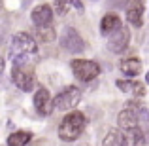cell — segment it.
Returning a JSON list of instances; mask_svg holds the SVG:
<instances>
[{"instance_id": "44dd1931", "label": "cell", "mask_w": 149, "mask_h": 146, "mask_svg": "<svg viewBox=\"0 0 149 146\" xmlns=\"http://www.w3.org/2000/svg\"><path fill=\"white\" fill-rule=\"evenodd\" d=\"M127 4H130V0H111L109 6H113V8H125Z\"/></svg>"}, {"instance_id": "9a60e30c", "label": "cell", "mask_w": 149, "mask_h": 146, "mask_svg": "<svg viewBox=\"0 0 149 146\" xmlns=\"http://www.w3.org/2000/svg\"><path fill=\"white\" fill-rule=\"evenodd\" d=\"M123 135H125V139H127V146H143L146 144V137H143V133H142L140 127L127 129Z\"/></svg>"}, {"instance_id": "30bf717a", "label": "cell", "mask_w": 149, "mask_h": 146, "mask_svg": "<svg viewBox=\"0 0 149 146\" xmlns=\"http://www.w3.org/2000/svg\"><path fill=\"white\" fill-rule=\"evenodd\" d=\"M127 19L132 27L143 25V0H132V4L127 8Z\"/></svg>"}, {"instance_id": "9c48e42d", "label": "cell", "mask_w": 149, "mask_h": 146, "mask_svg": "<svg viewBox=\"0 0 149 146\" xmlns=\"http://www.w3.org/2000/svg\"><path fill=\"white\" fill-rule=\"evenodd\" d=\"M34 106L42 116H47L53 112V101H51V93L45 87H40L34 95Z\"/></svg>"}, {"instance_id": "7402d4cb", "label": "cell", "mask_w": 149, "mask_h": 146, "mask_svg": "<svg viewBox=\"0 0 149 146\" xmlns=\"http://www.w3.org/2000/svg\"><path fill=\"white\" fill-rule=\"evenodd\" d=\"M2 72H4V59L0 57V76H2Z\"/></svg>"}, {"instance_id": "8fae6325", "label": "cell", "mask_w": 149, "mask_h": 146, "mask_svg": "<svg viewBox=\"0 0 149 146\" xmlns=\"http://www.w3.org/2000/svg\"><path fill=\"white\" fill-rule=\"evenodd\" d=\"M117 87H119L121 91L128 93V95H134V97L146 95V85L138 80H117Z\"/></svg>"}, {"instance_id": "7c38bea8", "label": "cell", "mask_w": 149, "mask_h": 146, "mask_svg": "<svg viewBox=\"0 0 149 146\" xmlns=\"http://www.w3.org/2000/svg\"><path fill=\"white\" fill-rule=\"evenodd\" d=\"M53 21V10L47 4H40L32 10V23L34 25H51Z\"/></svg>"}, {"instance_id": "5bb4252c", "label": "cell", "mask_w": 149, "mask_h": 146, "mask_svg": "<svg viewBox=\"0 0 149 146\" xmlns=\"http://www.w3.org/2000/svg\"><path fill=\"white\" fill-rule=\"evenodd\" d=\"M117 29H121V19L117 17V15L108 13V15H104V17H102V21H100L102 34H111V32H115Z\"/></svg>"}, {"instance_id": "5b68a950", "label": "cell", "mask_w": 149, "mask_h": 146, "mask_svg": "<svg viewBox=\"0 0 149 146\" xmlns=\"http://www.w3.org/2000/svg\"><path fill=\"white\" fill-rule=\"evenodd\" d=\"M72 65V72L77 80L81 82H91L100 74V66L95 61H87V59H76L70 63Z\"/></svg>"}, {"instance_id": "7a4b0ae2", "label": "cell", "mask_w": 149, "mask_h": 146, "mask_svg": "<svg viewBox=\"0 0 149 146\" xmlns=\"http://www.w3.org/2000/svg\"><path fill=\"white\" fill-rule=\"evenodd\" d=\"M11 57L13 59H29L30 55L38 53V46L30 34L26 32H17L11 40Z\"/></svg>"}, {"instance_id": "3957f363", "label": "cell", "mask_w": 149, "mask_h": 146, "mask_svg": "<svg viewBox=\"0 0 149 146\" xmlns=\"http://www.w3.org/2000/svg\"><path fill=\"white\" fill-rule=\"evenodd\" d=\"M26 59H15L13 70H11V80L21 91H32L34 87V72L26 68Z\"/></svg>"}, {"instance_id": "e0dca14e", "label": "cell", "mask_w": 149, "mask_h": 146, "mask_svg": "<svg viewBox=\"0 0 149 146\" xmlns=\"http://www.w3.org/2000/svg\"><path fill=\"white\" fill-rule=\"evenodd\" d=\"M102 146H127V139L121 131H109L104 137V142Z\"/></svg>"}, {"instance_id": "cb8c5ba5", "label": "cell", "mask_w": 149, "mask_h": 146, "mask_svg": "<svg viewBox=\"0 0 149 146\" xmlns=\"http://www.w3.org/2000/svg\"><path fill=\"white\" fill-rule=\"evenodd\" d=\"M0 8H2V0H0Z\"/></svg>"}, {"instance_id": "603a6c76", "label": "cell", "mask_w": 149, "mask_h": 146, "mask_svg": "<svg viewBox=\"0 0 149 146\" xmlns=\"http://www.w3.org/2000/svg\"><path fill=\"white\" fill-rule=\"evenodd\" d=\"M146 82H147V84H149V72H147V76H146Z\"/></svg>"}, {"instance_id": "ba28073f", "label": "cell", "mask_w": 149, "mask_h": 146, "mask_svg": "<svg viewBox=\"0 0 149 146\" xmlns=\"http://www.w3.org/2000/svg\"><path fill=\"white\" fill-rule=\"evenodd\" d=\"M128 42H130V30L121 27V29H117L115 32L109 34L108 48H109L111 53H123V51L128 48Z\"/></svg>"}, {"instance_id": "4fadbf2b", "label": "cell", "mask_w": 149, "mask_h": 146, "mask_svg": "<svg viewBox=\"0 0 149 146\" xmlns=\"http://www.w3.org/2000/svg\"><path fill=\"white\" fill-rule=\"evenodd\" d=\"M119 68H121V72H123L125 76H138V74L142 72V63H140V59L130 57V59L121 61Z\"/></svg>"}, {"instance_id": "277c9868", "label": "cell", "mask_w": 149, "mask_h": 146, "mask_svg": "<svg viewBox=\"0 0 149 146\" xmlns=\"http://www.w3.org/2000/svg\"><path fill=\"white\" fill-rule=\"evenodd\" d=\"M79 101H81V91L76 85H68L53 99V110H61V112L62 110H72L74 106H77Z\"/></svg>"}, {"instance_id": "ac0fdd59", "label": "cell", "mask_w": 149, "mask_h": 146, "mask_svg": "<svg viewBox=\"0 0 149 146\" xmlns=\"http://www.w3.org/2000/svg\"><path fill=\"white\" fill-rule=\"evenodd\" d=\"M32 139V135L26 131H17L13 135L8 137V146H26Z\"/></svg>"}, {"instance_id": "ffe728a7", "label": "cell", "mask_w": 149, "mask_h": 146, "mask_svg": "<svg viewBox=\"0 0 149 146\" xmlns=\"http://www.w3.org/2000/svg\"><path fill=\"white\" fill-rule=\"evenodd\" d=\"M72 6H74V0H55V11L58 15H66Z\"/></svg>"}, {"instance_id": "d6986e66", "label": "cell", "mask_w": 149, "mask_h": 146, "mask_svg": "<svg viewBox=\"0 0 149 146\" xmlns=\"http://www.w3.org/2000/svg\"><path fill=\"white\" fill-rule=\"evenodd\" d=\"M138 125L142 129L143 137H146V142H149V112L146 108H140L138 112Z\"/></svg>"}, {"instance_id": "52a82bcc", "label": "cell", "mask_w": 149, "mask_h": 146, "mask_svg": "<svg viewBox=\"0 0 149 146\" xmlns=\"http://www.w3.org/2000/svg\"><path fill=\"white\" fill-rule=\"evenodd\" d=\"M142 106H138L136 102H127L125 110H121L119 118H117V123L123 131L127 129H132V127H138V112Z\"/></svg>"}, {"instance_id": "6da1fadb", "label": "cell", "mask_w": 149, "mask_h": 146, "mask_svg": "<svg viewBox=\"0 0 149 146\" xmlns=\"http://www.w3.org/2000/svg\"><path fill=\"white\" fill-rule=\"evenodd\" d=\"M85 125H87V120L81 112H70L68 116H64V120L58 125V137L61 140H76L77 137L83 133Z\"/></svg>"}, {"instance_id": "8992f818", "label": "cell", "mask_w": 149, "mask_h": 146, "mask_svg": "<svg viewBox=\"0 0 149 146\" xmlns=\"http://www.w3.org/2000/svg\"><path fill=\"white\" fill-rule=\"evenodd\" d=\"M61 48L68 53H81L85 49V42L74 27H66L61 36Z\"/></svg>"}, {"instance_id": "2e32d148", "label": "cell", "mask_w": 149, "mask_h": 146, "mask_svg": "<svg viewBox=\"0 0 149 146\" xmlns=\"http://www.w3.org/2000/svg\"><path fill=\"white\" fill-rule=\"evenodd\" d=\"M55 29L51 25H36V29H34V38L40 42H53L55 40Z\"/></svg>"}]
</instances>
